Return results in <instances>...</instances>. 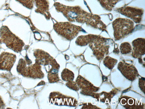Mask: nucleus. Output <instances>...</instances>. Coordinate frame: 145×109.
I'll list each match as a JSON object with an SVG mask.
<instances>
[{
  "label": "nucleus",
  "instance_id": "7",
  "mask_svg": "<svg viewBox=\"0 0 145 109\" xmlns=\"http://www.w3.org/2000/svg\"><path fill=\"white\" fill-rule=\"evenodd\" d=\"M121 14L131 18L136 23H139L142 20L143 10L136 7L127 6L117 9Z\"/></svg>",
  "mask_w": 145,
  "mask_h": 109
},
{
  "label": "nucleus",
  "instance_id": "16",
  "mask_svg": "<svg viewBox=\"0 0 145 109\" xmlns=\"http://www.w3.org/2000/svg\"><path fill=\"white\" fill-rule=\"evenodd\" d=\"M48 78L50 83L57 82L59 80L58 73L49 72L48 75Z\"/></svg>",
  "mask_w": 145,
  "mask_h": 109
},
{
  "label": "nucleus",
  "instance_id": "4",
  "mask_svg": "<svg viewBox=\"0 0 145 109\" xmlns=\"http://www.w3.org/2000/svg\"><path fill=\"white\" fill-rule=\"evenodd\" d=\"M17 70L19 74L25 77L36 79L41 78L44 76L40 65L35 63L27 66L26 61L23 59L19 60Z\"/></svg>",
  "mask_w": 145,
  "mask_h": 109
},
{
  "label": "nucleus",
  "instance_id": "21",
  "mask_svg": "<svg viewBox=\"0 0 145 109\" xmlns=\"http://www.w3.org/2000/svg\"><path fill=\"white\" fill-rule=\"evenodd\" d=\"M42 81H41L40 82H39V83L38 84V85H37L39 86L41 85H43L45 84V82L44 81H43L42 83Z\"/></svg>",
  "mask_w": 145,
  "mask_h": 109
},
{
  "label": "nucleus",
  "instance_id": "3",
  "mask_svg": "<svg viewBox=\"0 0 145 109\" xmlns=\"http://www.w3.org/2000/svg\"><path fill=\"white\" fill-rule=\"evenodd\" d=\"M53 27L58 35L69 41L75 37L80 32L83 31L81 27L68 22L56 23Z\"/></svg>",
  "mask_w": 145,
  "mask_h": 109
},
{
  "label": "nucleus",
  "instance_id": "10",
  "mask_svg": "<svg viewBox=\"0 0 145 109\" xmlns=\"http://www.w3.org/2000/svg\"><path fill=\"white\" fill-rule=\"evenodd\" d=\"M133 46L132 55L137 57L145 54V39L138 38L133 41Z\"/></svg>",
  "mask_w": 145,
  "mask_h": 109
},
{
  "label": "nucleus",
  "instance_id": "22",
  "mask_svg": "<svg viewBox=\"0 0 145 109\" xmlns=\"http://www.w3.org/2000/svg\"><path fill=\"white\" fill-rule=\"evenodd\" d=\"M70 0V1H71V0Z\"/></svg>",
  "mask_w": 145,
  "mask_h": 109
},
{
  "label": "nucleus",
  "instance_id": "8",
  "mask_svg": "<svg viewBox=\"0 0 145 109\" xmlns=\"http://www.w3.org/2000/svg\"><path fill=\"white\" fill-rule=\"evenodd\" d=\"M16 59V55L12 53L3 52L0 55V70L10 71Z\"/></svg>",
  "mask_w": 145,
  "mask_h": 109
},
{
  "label": "nucleus",
  "instance_id": "13",
  "mask_svg": "<svg viewBox=\"0 0 145 109\" xmlns=\"http://www.w3.org/2000/svg\"><path fill=\"white\" fill-rule=\"evenodd\" d=\"M62 79L65 81H73L74 78V74L71 71L67 68L64 69L61 73Z\"/></svg>",
  "mask_w": 145,
  "mask_h": 109
},
{
  "label": "nucleus",
  "instance_id": "15",
  "mask_svg": "<svg viewBox=\"0 0 145 109\" xmlns=\"http://www.w3.org/2000/svg\"><path fill=\"white\" fill-rule=\"evenodd\" d=\"M117 60L109 56L106 57L104 60L105 65L109 69H112L117 62Z\"/></svg>",
  "mask_w": 145,
  "mask_h": 109
},
{
  "label": "nucleus",
  "instance_id": "1",
  "mask_svg": "<svg viewBox=\"0 0 145 109\" xmlns=\"http://www.w3.org/2000/svg\"><path fill=\"white\" fill-rule=\"evenodd\" d=\"M0 43L5 44L7 47L17 53L22 50L24 44L23 41L13 33L6 26L0 29Z\"/></svg>",
  "mask_w": 145,
  "mask_h": 109
},
{
  "label": "nucleus",
  "instance_id": "20",
  "mask_svg": "<svg viewBox=\"0 0 145 109\" xmlns=\"http://www.w3.org/2000/svg\"><path fill=\"white\" fill-rule=\"evenodd\" d=\"M5 106V103L0 96V109H2L4 108Z\"/></svg>",
  "mask_w": 145,
  "mask_h": 109
},
{
  "label": "nucleus",
  "instance_id": "2",
  "mask_svg": "<svg viewBox=\"0 0 145 109\" xmlns=\"http://www.w3.org/2000/svg\"><path fill=\"white\" fill-rule=\"evenodd\" d=\"M115 40H119L131 33L134 29V24L131 20L119 18L112 22Z\"/></svg>",
  "mask_w": 145,
  "mask_h": 109
},
{
  "label": "nucleus",
  "instance_id": "14",
  "mask_svg": "<svg viewBox=\"0 0 145 109\" xmlns=\"http://www.w3.org/2000/svg\"><path fill=\"white\" fill-rule=\"evenodd\" d=\"M121 52L122 54H127L130 53L132 50L130 44L127 42H124L121 45L120 47Z\"/></svg>",
  "mask_w": 145,
  "mask_h": 109
},
{
  "label": "nucleus",
  "instance_id": "9",
  "mask_svg": "<svg viewBox=\"0 0 145 109\" xmlns=\"http://www.w3.org/2000/svg\"><path fill=\"white\" fill-rule=\"evenodd\" d=\"M33 54L36 58L35 63L40 65H48L54 59L48 53L42 50L36 49Z\"/></svg>",
  "mask_w": 145,
  "mask_h": 109
},
{
  "label": "nucleus",
  "instance_id": "5",
  "mask_svg": "<svg viewBox=\"0 0 145 109\" xmlns=\"http://www.w3.org/2000/svg\"><path fill=\"white\" fill-rule=\"evenodd\" d=\"M89 44L94 54L98 57L103 58L108 52L109 46L106 45L108 39L99 35L91 34Z\"/></svg>",
  "mask_w": 145,
  "mask_h": 109
},
{
  "label": "nucleus",
  "instance_id": "6",
  "mask_svg": "<svg viewBox=\"0 0 145 109\" xmlns=\"http://www.w3.org/2000/svg\"><path fill=\"white\" fill-rule=\"evenodd\" d=\"M49 101L51 103L59 106H75L77 104V101L75 98L66 96L57 92L50 93Z\"/></svg>",
  "mask_w": 145,
  "mask_h": 109
},
{
  "label": "nucleus",
  "instance_id": "19",
  "mask_svg": "<svg viewBox=\"0 0 145 109\" xmlns=\"http://www.w3.org/2000/svg\"><path fill=\"white\" fill-rule=\"evenodd\" d=\"M66 85L69 88L75 91L79 90V88L77 86L76 83L72 81H68Z\"/></svg>",
  "mask_w": 145,
  "mask_h": 109
},
{
  "label": "nucleus",
  "instance_id": "17",
  "mask_svg": "<svg viewBox=\"0 0 145 109\" xmlns=\"http://www.w3.org/2000/svg\"><path fill=\"white\" fill-rule=\"evenodd\" d=\"M49 64L51 65L52 68L48 72L58 73L60 66L57 63L56 60L54 59H53Z\"/></svg>",
  "mask_w": 145,
  "mask_h": 109
},
{
  "label": "nucleus",
  "instance_id": "11",
  "mask_svg": "<svg viewBox=\"0 0 145 109\" xmlns=\"http://www.w3.org/2000/svg\"><path fill=\"white\" fill-rule=\"evenodd\" d=\"M37 7L36 12L43 15L46 18L49 19L50 16L49 12V3L46 0H35Z\"/></svg>",
  "mask_w": 145,
  "mask_h": 109
},
{
  "label": "nucleus",
  "instance_id": "12",
  "mask_svg": "<svg viewBox=\"0 0 145 109\" xmlns=\"http://www.w3.org/2000/svg\"><path fill=\"white\" fill-rule=\"evenodd\" d=\"M119 0H98L102 7L106 10L111 11Z\"/></svg>",
  "mask_w": 145,
  "mask_h": 109
},
{
  "label": "nucleus",
  "instance_id": "18",
  "mask_svg": "<svg viewBox=\"0 0 145 109\" xmlns=\"http://www.w3.org/2000/svg\"><path fill=\"white\" fill-rule=\"evenodd\" d=\"M25 7L31 9L33 7V0H16Z\"/></svg>",
  "mask_w": 145,
  "mask_h": 109
}]
</instances>
